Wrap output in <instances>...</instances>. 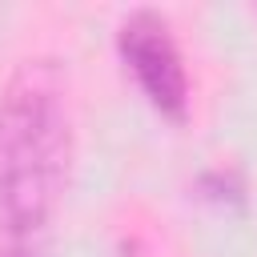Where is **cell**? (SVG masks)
<instances>
[{"label":"cell","instance_id":"cell-2","mask_svg":"<svg viewBox=\"0 0 257 257\" xmlns=\"http://www.w3.org/2000/svg\"><path fill=\"white\" fill-rule=\"evenodd\" d=\"M116 48L137 72L145 96L173 120H185L189 112V72L181 60V48L173 40V28L153 8H133L116 28Z\"/></svg>","mask_w":257,"mask_h":257},{"label":"cell","instance_id":"cell-1","mask_svg":"<svg viewBox=\"0 0 257 257\" xmlns=\"http://www.w3.org/2000/svg\"><path fill=\"white\" fill-rule=\"evenodd\" d=\"M68 80L52 56L20 60L0 88V221L4 237H36L68 177Z\"/></svg>","mask_w":257,"mask_h":257},{"label":"cell","instance_id":"cell-3","mask_svg":"<svg viewBox=\"0 0 257 257\" xmlns=\"http://www.w3.org/2000/svg\"><path fill=\"white\" fill-rule=\"evenodd\" d=\"M0 257H36V237H4Z\"/></svg>","mask_w":257,"mask_h":257}]
</instances>
